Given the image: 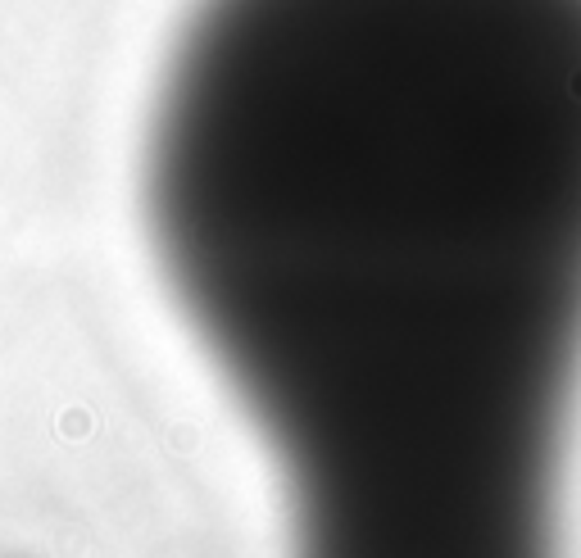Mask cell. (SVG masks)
Returning a JSON list of instances; mask_svg holds the SVG:
<instances>
[{"mask_svg":"<svg viewBox=\"0 0 581 558\" xmlns=\"http://www.w3.org/2000/svg\"><path fill=\"white\" fill-rule=\"evenodd\" d=\"M141 209L291 558H559L581 0H191Z\"/></svg>","mask_w":581,"mask_h":558,"instance_id":"1","label":"cell"}]
</instances>
